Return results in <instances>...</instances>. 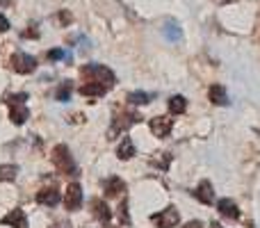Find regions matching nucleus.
<instances>
[{"label": "nucleus", "instance_id": "nucleus-5", "mask_svg": "<svg viewBox=\"0 0 260 228\" xmlns=\"http://www.w3.org/2000/svg\"><path fill=\"white\" fill-rule=\"evenodd\" d=\"M178 210L176 208H165V210H160L157 215H151V221L155 224L157 228H174L178 224Z\"/></svg>", "mask_w": 260, "mask_h": 228}, {"label": "nucleus", "instance_id": "nucleus-31", "mask_svg": "<svg viewBox=\"0 0 260 228\" xmlns=\"http://www.w3.org/2000/svg\"><path fill=\"white\" fill-rule=\"evenodd\" d=\"M217 3H229V0H217Z\"/></svg>", "mask_w": 260, "mask_h": 228}, {"label": "nucleus", "instance_id": "nucleus-24", "mask_svg": "<svg viewBox=\"0 0 260 228\" xmlns=\"http://www.w3.org/2000/svg\"><path fill=\"white\" fill-rule=\"evenodd\" d=\"M25 101H27V94L23 91V94H12V96H7V99H5V103H7V105H16V103H25Z\"/></svg>", "mask_w": 260, "mask_h": 228}, {"label": "nucleus", "instance_id": "nucleus-19", "mask_svg": "<svg viewBox=\"0 0 260 228\" xmlns=\"http://www.w3.org/2000/svg\"><path fill=\"white\" fill-rule=\"evenodd\" d=\"M187 110V101L185 96H171L169 99V112L171 114H183Z\"/></svg>", "mask_w": 260, "mask_h": 228}, {"label": "nucleus", "instance_id": "nucleus-17", "mask_svg": "<svg viewBox=\"0 0 260 228\" xmlns=\"http://www.w3.org/2000/svg\"><path fill=\"white\" fill-rule=\"evenodd\" d=\"M208 99L215 105H229V94H226V87H221V85H212L208 89Z\"/></svg>", "mask_w": 260, "mask_h": 228}, {"label": "nucleus", "instance_id": "nucleus-16", "mask_svg": "<svg viewBox=\"0 0 260 228\" xmlns=\"http://www.w3.org/2000/svg\"><path fill=\"white\" fill-rule=\"evenodd\" d=\"M80 94L82 96H89V99H94V96H105L108 94V87L101 85V82H85V85L80 87Z\"/></svg>", "mask_w": 260, "mask_h": 228}, {"label": "nucleus", "instance_id": "nucleus-21", "mask_svg": "<svg viewBox=\"0 0 260 228\" xmlns=\"http://www.w3.org/2000/svg\"><path fill=\"white\" fill-rule=\"evenodd\" d=\"M18 174L16 165H3L0 167V183H7V180H14Z\"/></svg>", "mask_w": 260, "mask_h": 228}, {"label": "nucleus", "instance_id": "nucleus-7", "mask_svg": "<svg viewBox=\"0 0 260 228\" xmlns=\"http://www.w3.org/2000/svg\"><path fill=\"white\" fill-rule=\"evenodd\" d=\"M0 224H3V226H12V228H27L25 212H23L21 208H14L12 212H7V215L0 219Z\"/></svg>", "mask_w": 260, "mask_h": 228}, {"label": "nucleus", "instance_id": "nucleus-30", "mask_svg": "<svg viewBox=\"0 0 260 228\" xmlns=\"http://www.w3.org/2000/svg\"><path fill=\"white\" fill-rule=\"evenodd\" d=\"M53 228H69V224L67 226H53Z\"/></svg>", "mask_w": 260, "mask_h": 228}, {"label": "nucleus", "instance_id": "nucleus-25", "mask_svg": "<svg viewBox=\"0 0 260 228\" xmlns=\"http://www.w3.org/2000/svg\"><path fill=\"white\" fill-rule=\"evenodd\" d=\"M119 219L123 221V224H130V217H128V203L126 201H121V206H119Z\"/></svg>", "mask_w": 260, "mask_h": 228}, {"label": "nucleus", "instance_id": "nucleus-18", "mask_svg": "<svg viewBox=\"0 0 260 228\" xmlns=\"http://www.w3.org/2000/svg\"><path fill=\"white\" fill-rule=\"evenodd\" d=\"M117 155L121 157V160H130V157L135 155V144H133V139H130V137H123V139H121V144H119V148H117Z\"/></svg>", "mask_w": 260, "mask_h": 228}, {"label": "nucleus", "instance_id": "nucleus-3", "mask_svg": "<svg viewBox=\"0 0 260 228\" xmlns=\"http://www.w3.org/2000/svg\"><path fill=\"white\" fill-rule=\"evenodd\" d=\"M9 64H12L14 71L23 73V76H25V73H32L37 69V59L27 53H14L12 59H9Z\"/></svg>", "mask_w": 260, "mask_h": 228}, {"label": "nucleus", "instance_id": "nucleus-9", "mask_svg": "<svg viewBox=\"0 0 260 228\" xmlns=\"http://www.w3.org/2000/svg\"><path fill=\"white\" fill-rule=\"evenodd\" d=\"M171 125H174V121L169 116H155V119H151V133L155 137H167L171 133Z\"/></svg>", "mask_w": 260, "mask_h": 228}, {"label": "nucleus", "instance_id": "nucleus-23", "mask_svg": "<svg viewBox=\"0 0 260 228\" xmlns=\"http://www.w3.org/2000/svg\"><path fill=\"white\" fill-rule=\"evenodd\" d=\"M46 57H48V59H53V62H55V59H67V62H71V55H67L62 48H55V50H50V53L46 55Z\"/></svg>", "mask_w": 260, "mask_h": 228}, {"label": "nucleus", "instance_id": "nucleus-6", "mask_svg": "<svg viewBox=\"0 0 260 228\" xmlns=\"http://www.w3.org/2000/svg\"><path fill=\"white\" fill-rule=\"evenodd\" d=\"M82 206V187L78 183H71L67 187V197H64V208H67L69 212H76L80 210Z\"/></svg>", "mask_w": 260, "mask_h": 228}, {"label": "nucleus", "instance_id": "nucleus-1", "mask_svg": "<svg viewBox=\"0 0 260 228\" xmlns=\"http://www.w3.org/2000/svg\"><path fill=\"white\" fill-rule=\"evenodd\" d=\"M82 78H94L91 82H101V85H105L110 89V87H114V82H117V78H114V73L110 71L108 67H103V64H85V67L80 69Z\"/></svg>", "mask_w": 260, "mask_h": 228}, {"label": "nucleus", "instance_id": "nucleus-12", "mask_svg": "<svg viewBox=\"0 0 260 228\" xmlns=\"http://www.w3.org/2000/svg\"><path fill=\"white\" fill-rule=\"evenodd\" d=\"M37 201L41 206H48V208H55L59 203V192L55 187H44L39 194H37Z\"/></svg>", "mask_w": 260, "mask_h": 228}, {"label": "nucleus", "instance_id": "nucleus-14", "mask_svg": "<svg viewBox=\"0 0 260 228\" xmlns=\"http://www.w3.org/2000/svg\"><path fill=\"white\" fill-rule=\"evenodd\" d=\"M103 187H105V194H108V197H119V194L126 192V183H123L119 176H112V178H108L103 183Z\"/></svg>", "mask_w": 260, "mask_h": 228}, {"label": "nucleus", "instance_id": "nucleus-28", "mask_svg": "<svg viewBox=\"0 0 260 228\" xmlns=\"http://www.w3.org/2000/svg\"><path fill=\"white\" fill-rule=\"evenodd\" d=\"M59 21H62V23H69V21H71V16H69L67 12H62V14H59Z\"/></svg>", "mask_w": 260, "mask_h": 228}, {"label": "nucleus", "instance_id": "nucleus-15", "mask_svg": "<svg viewBox=\"0 0 260 228\" xmlns=\"http://www.w3.org/2000/svg\"><path fill=\"white\" fill-rule=\"evenodd\" d=\"M162 35H165L167 41H171V44L183 41V30L178 27V23H176V21H167L165 27H162Z\"/></svg>", "mask_w": 260, "mask_h": 228}, {"label": "nucleus", "instance_id": "nucleus-4", "mask_svg": "<svg viewBox=\"0 0 260 228\" xmlns=\"http://www.w3.org/2000/svg\"><path fill=\"white\" fill-rule=\"evenodd\" d=\"M139 121H142V116H139L137 112H123L121 116H117V119H114L112 130L108 133V135H110V139H114V135H117V133H126L130 125L139 123Z\"/></svg>", "mask_w": 260, "mask_h": 228}, {"label": "nucleus", "instance_id": "nucleus-29", "mask_svg": "<svg viewBox=\"0 0 260 228\" xmlns=\"http://www.w3.org/2000/svg\"><path fill=\"white\" fill-rule=\"evenodd\" d=\"M210 228H224V226H221V224H217V221H212Z\"/></svg>", "mask_w": 260, "mask_h": 228}, {"label": "nucleus", "instance_id": "nucleus-13", "mask_svg": "<svg viewBox=\"0 0 260 228\" xmlns=\"http://www.w3.org/2000/svg\"><path fill=\"white\" fill-rule=\"evenodd\" d=\"M217 210H219V215L226 217V219H240V210H238V206H235V201H231V199H221V201L217 203Z\"/></svg>", "mask_w": 260, "mask_h": 228}, {"label": "nucleus", "instance_id": "nucleus-26", "mask_svg": "<svg viewBox=\"0 0 260 228\" xmlns=\"http://www.w3.org/2000/svg\"><path fill=\"white\" fill-rule=\"evenodd\" d=\"M7 30H9V21L0 14V32H7Z\"/></svg>", "mask_w": 260, "mask_h": 228}, {"label": "nucleus", "instance_id": "nucleus-8", "mask_svg": "<svg viewBox=\"0 0 260 228\" xmlns=\"http://www.w3.org/2000/svg\"><path fill=\"white\" fill-rule=\"evenodd\" d=\"M91 212H94V217H96V221H99V224L108 226L110 219H112V212H110L108 203L101 201V199H94V201H91Z\"/></svg>", "mask_w": 260, "mask_h": 228}, {"label": "nucleus", "instance_id": "nucleus-2", "mask_svg": "<svg viewBox=\"0 0 260 228\" xmlns=\"http://www.w3.org/2000/svg\"><path fill=\"white\" fill-rule=\"evenodd\" d=\"M50 160H53V165L57 167L62 174H71V176L78 174V167H76V162H73V157H71V151H69L64 144H57V146L53 148Z\"/></svg>", "mask_w": 260, "mask_h": 228}, {"label": "nucleus", "instance_id": "nucleus-20", "mask_svg": "<svg viewBox=\"0 0 260 228\" xmlns=\"http://www.w3.org/2000/svg\"><path fill=\"white\" fill-rule=\"evenodd\" d=\"M153 101L151 94H144V91H133V94H128V103L130 105H148Z\"/></svg>", "mask_w": 260, "mask_h": 228}, {"label": "nucleus", "instance_id": "nucleus-27", "mask_svg": "<svg viewBox=\"0 0 260 228\" xmlns=\"http://www.w3.org/2000/svg\"><path fill=\"white\" fill-rule=\"evenodd\" d=\"M203 224H201V221H187V224H185L183 228H201Z\"/></svg>", "mask_w": 260, "mask_h": 228}, {"label": "nucleus", "instance_id": "nucleus-10", "mask_svg": "<svg viewBox=\"0 0 260 228\" xmlns=\"http://www.w3.org/2000/svg\"><path fill=\"white\" fill-rule=\"evenodd\" d=\"M194 197H197L203 206H210V203L215 201V189H212L210 180H201V183H199V187L194 189Z\"/></svg>", "mask_w": 260, "mask_h": 228}, {"label": "nucleus", "instance_id": "nucleus-11", "mask_svg": "<svg viewBox=\"0 0 260 228\" xmlns=\"http://www.w3.org/2000/svg\"><path fill=\"white\" fill-rule=\"evenodd\" d=\"M9 119L12 123L23 125L27 119H30V110L25 108V103H16V105H9Z\"/></svg>", "mask_w": 260, "mask_h": 228}, {"label": "nucleus", "instance_id": "nucleus-22", "mask_svg": "<svg viewBox=\"0 0 260 228\" xmlns=\"http://www.w3.org/2000/svg\"><path fill=\"white\" fill-rule=\"evenodd\" d=\"M71 91H73V85L67 80V82H62V85H59V89H57V91H55V99L62 101V103H64V101L71 99Z\"/></svg>", "mask_w": 260, "mask_h": 228}]
</instances>
